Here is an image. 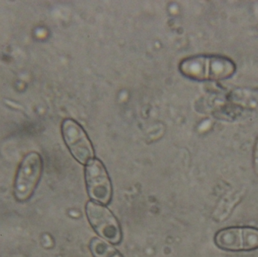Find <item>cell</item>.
Listing matches in <instances>:
<instances>
[{
  "label": "cell",
  "mask_w": 258,
  "mask_h": 257,
  "mask_svg": "<svg viewBox=\"0 0 258 257\" xmlns=\"http://www.w3.org/2000/svg\"><path fill=\"white\" fill-rule=\"evenodd\" d=\"M230 101L236 105L248 109L258 108V90L251 89H238L230 94Z\"/></svg>",
  "instance_id": "obj_7"
},
{
  "label": "cell",
  "mask_w": 258,
  "mask_h": 257,
  "mask_svg": "<svg viewBox=\"0 0 258 257\" xmlns=\"http://www.w3.org/2000/svg\"><path fill=\"white\" fill-rule=\"evenodd\" d=\"M90 248L94 257H112L116 253L113 247L98 238L92 240Z\"/></svg>",
  "instance_id": "obj_8"
},
{
  "label": "cell",
  "mask_w": 258,
  "mask_h": 257,
  "mask_svg": "<svg viewBox=\"0 0 258 257\" xmlns=\"http://www.w3.org/2000/svg\"><path fill=\"white\" fill-rule=\"evenodd\" d=\"M62 134L73 156L81 164H88L93 159V146L84 129L73 119H66L62 123Z\"/></svg>",
  "instance_id": "obj_5"
},
{
  "label": "cell",
  "mask_w": 258,
  "mask_h": 257,
  "mask_svg": "<svg viewBox=\"0 0 258 257\" xmlns=\"http://www.w3.org/2000/svg\"><path fill=\"white\" fill-rule=\"evenodd\" d=\"M86 181L91 199L103 205L111 200L112 185L107 170L98 159H92L86 167Z\"/></svg>",
  "instance_id": "obj_6"
},
{
  "label": "cell",
  "mask_w": 258,
  "mask_h": 257,
  "mask_svg": "<svg viewBox=\"0 0 258 257\" xmlns=\"http://www.w3.org/2000/svg\"><path fill=\"white\" fill-rule=\"evenodd\" d=\"M215 243L228 252H249L258 249V229L253 226H230L220 229Z\"/></svg>",
  "instance_id": "obj_2"
},
{
  "label": "cell",
  "mask_w": 258,
  "mask_h": 257,
  "mask_svg": "<svg viewBox=\"0 0 258 257\" xmlns=\"http://www.w3.org/2000/svg\"><path fill=\"white\" fill-rule=\"evenodd\" d=\"M112 257H122L121 255H119V253H116V254L114 255V256H113Z\"/></svg>",
  "instance_id": "obj_10"
},
{
  "label": "cell",
  "mask_w": 258,
  "mask_h": 257,
  "mask_svg": "<svg viewBox=\"0 0 258 257\" xmlns=\"http://www.w3.org/2000/svg\"><path fill=\"white\" fill-rule=\"evenodd\" d=\"M253 169L254 173L258 176V136L254 143V149H253Z\"/></svg>",
  "instance_id": "obj_9"
},
{
  "label": "cell",
  "mask_w": 258,
  "mask_h": 257,
  "mask_svg": "<svg viewBox=\"0 0 258 257\" xmlns=\"http://www.w3.org/2000/svg\"><path fill=\"white\" fill-rule=\"evenodd\" d=\"M180 72L196 81H220L234 75L236 63L221 55H197L182 60Z\"/></svg>",
  "instance_id": "obj_1"
},
{
  "label": "cell",
  "mask_w": 258,
  "mask_h": 257,
  "mask_svg": "<svg viewBox=\"0 0 258 257\" xmlns=\"http://www.w3.org/2000/svg\"><path fill=\"white\" fill-rule=\"evenodd\" d=\"M42 158L37 152L27 154L20 164L15 179L14 193L19 202H26L33 194L40 180Z\"/></svg>",
  "instance_id": "obj_3"
},
{
  "label": "cell",
  "mask_w": 258,
  "mask_h": 257,
  "mask_svg": "<svg viewBox=\"0 0 258 257\" xmlns=\"http://www.w3.org/2000/svg\"><path fill=\"white\" fill-rule=\"evenodd\" d=\"M86 215L95 232L106 241L118 244L122 239L120 226L113 214L102 205L89 202L86 205Z\"/></svg>",
  "instance_id": "obj_4"
}]
</instances>
